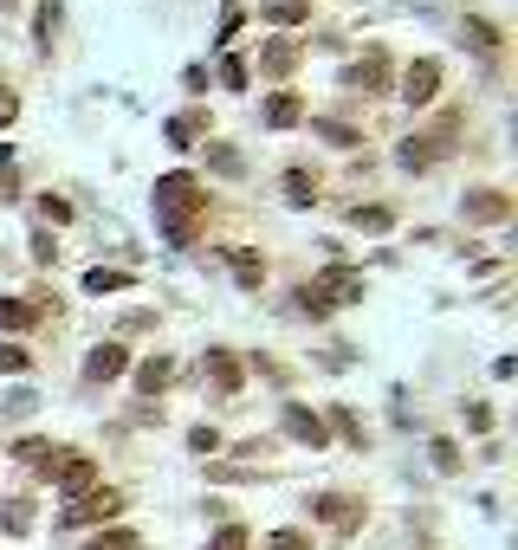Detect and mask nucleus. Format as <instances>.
I'll list each match as a JSON object with an SVG mask.
<instances>
[{
  "instance_id": "obj_33",
  "label": "nucleus",
  "mask_w": 518,
  "mask_h": 550,
  "mask_svg": "<svg viewBox=\"0 0 518 550\" xmlns=\"http://www.w3.org/2000/svg\"><path fill=\"white\" fill-rule=\"evenodd\" d=\"M266 550H311V538H305V531H272Z\"/></svg>"
},
{
  "instance_id": "obj_26",
  "label": "nucleus",
  "mask_w": 518,
  "mask_h": 550,
  "mask_svg": "<svg viewBox=\"0 0 518 550\" xmlns=\"http://www.w3.org/2000/svg\"><path fill=\"white\" fill-rule=\"evenodd\" d=\"M26 363H33V356H26L20 343H0V376H20Z\"/></svg>"
},
{
  "instance_id": "obj_23",
  "label": "nucleus",
  "mask_w": 518,
  "mask_h": 550,
  "mask_svg": "<svg viewBox=\"0 0 518 550\" xmlns=\"http://www.w3.org/2000/svg\"><path fill=\"white\" fill-rule=\"evenodd\" d=\"M124 285H130V272H104V266L85 272V292H124Z\"/></svg>"
},
{
  "instance_id": "obj_37",
  "label": "nucleus",
  "mask_w": 518,
  "mask_h": 550,
  "mask_svg": "<svg viewBox=\"0 0 518 550\" xmlns=\"http://www.w3.org/2000/svg\"><path fill=\"white\" fill-rule=\"evenodd\" d=\"M33 259H39V266H52V259H59V246H52V233H33Z\"/></svg>"
},
{
  "instance_id": "obj_27",
  "label": "nucleus",
  "mask_w": 518,
  "mask_h": 550,
  "mask_svg": "<svg viewBox=\"0 0 518 550\" xmlns=\"http://www.w3.org/2000/svg\"><path fill=\"white\" fill-rule=\"evenodd\" d=\"M253 538H247V531H240V525H221V531H214V544L208 550H247Z\"/></svg>"
},
{
  "instance_id": "obj_34",
  "label": "nucleus",
  "mask_w": 518,
  "mask_h": 550,
  "mask_svg": "<svg viewBox=\"0 0 518 550\" xmlns=\"http://www.w3.org/2000/svg\"><path fill=\"white\" fill-rule=\"evenodd\" d=\"M188 447H195V453H214V447H221V434L201 421V428H188Z\"/></svg>"
},
{
  "instance_id": "obj_21",
  "label": "nucleus",
  "mask_w": 518,
  "mask_h": 550,
  "mask_svg": "<svg viewBox=\"0 0 518 550\" xmlns=\"http://www.w3.org/2000/svg\"><path fill=\"white\" fill-rule=\"evenodd\" d=\"M350 227H363V233H383V227H389V208H383V201H370V208L357 201V208H350Z\"/></svg>"
},
{
  "instance_id": "obj_1",
  "label": "nucleus",
  "mask_w": 518,
  "mask_h": 550,
  "mask_svg": "<svg viewBox=\"0 0 518 550\" xmlns=\"http://www.w3.org/2000/svg\"><path fill=\"white\" fill-rule=\"evenodd\" d=\"M201 214H208V188L195 182V175H162L156 182V227H162V240L169 246H195V233H201Z\"/></svg>"
},
{
  "instance_id": "obj_5",
  "label": "nucleus",
  "mask_w": 518,
  "mask_h": 550,
  "mask_svg": "<svg viewBox=\"0 0 518 550\" xmlns=\"http://www.w3.org/2000/svg\"><path fill=\"white\" fill-rule=\"evenodd\" d=\"M52 479H59V486L78 499V492L98 486V460H91V453H72V447H65V453H59V466H52Z\"/></svg>"
},
{
  "instance_id": "obj_6",
  "label": "nucleus",
  "mask_w": 518,
  "mask_h": 550,
  "mask_svg": "<svg viewBox=\"0 0 518 550\" xmlns=\"http://www.w3.org/2000/svg\"><path fill=\"white\" fill-rule=\"evenodd\" d=\"M434 91H441V65H434V59H415V65L402 72V98L421 110V104H434Z\"/></svg>"
},
{
  "instance_id": "obj_32",
  "label": "nucleus",
  "mask_w": 518,
  "mask_h": 550,
  "mask_svg": "<svg viewBox=\"0 0 518 550\" xmlns=\"http://www.w3.org/2000/svg\"><path fill=\"white\" fill-rule=\"evenodd\" d=\"M331 421H337V434H344V440H350V447H363V421H357V415H350V408H337V415H331Z\"/></svg>"
},
{
  "instance_id": "obj_20",
  "label": "nucleus",
  "mask_w": 518,
  "mask_h": 550,
  "mask_svg": "<svg viewBox=\"0 0 518 550\" xmlns=\"http://www.w3.org/2000/svg\"><path fill=\"white\" fill-rule=\"evenodd\" d=\"M39 318V305H20V298H0V330H26Z\"/></svg>"
},
{
  "instance_id": "obj_13",
  "label": "nucleus",
  "mask_w": 518,
  "mask_h": 550,
  "mask_svg": "<svg viewBox=\"0 0 518 550\" xmlns=\"http://www.w3.org/2000/svg\"><path fill=\"white\" fill-rule=\"evenodd\" d=\"M59 453H65V447H52V440H33V434H26L20 447H13V460H20V466H33V473H46V479H52V466H59Z\"/></svg>"
},
{
  "instance_id": "obj_24",
  "label": "nucleus",
  "mask_w": 518,
  "mask_h": 550,
  "mask_svg": "<svg viewBox=\"0 0 518 550\" xmlns=\"http://www.w3.org/2000/svg\"><path fill=\"white\" fill-rule=\"evenodd\" d=\"M234 279H240V285H247V292H253V285H259V279H266V266H259V259L247 253V246H240V253H234Z\"/></svg>"
},
{
  "instance_id": "obj_22",
  "label": "nucleus",
  "mask_w": 518,
  "mask_h": 550,
  "mask_svg": "<svg viewBox=\"0 0 518 550\" xmlns=\"http://www.w3.org/2000/svg\"><path fill=\"white\" fill-rule=\"evenodd\" d=\"M311 130H318L324 143H337V149H357V143H363V136L350 130V123H331V117H318V123H311Z\"/></svg>"
},
{
  "instance_id": "obj_7",
  "label": "nucleus",
  "mask_w": 518,
  "mask_h": 550,
  "mask_svg": "<svg viewBox=\"0 0 518 550\" xmlns=\"http://www.w3.org/2000/svg\"><path fill=\"white\" fill-rule=\"evenodd\" d=\"M311 512L331 518L337 531H357V525H363V505L350 499V492H318V499H311Z\"/></svg>"
},
{
  "instance_id": "obj_4",
  "label": "nucleus",
  "mask_w": 518,
  "mask_h": 550,
  "mask_svg": "<svg viewBox=\"0 0 518 550\" xmlns=\"http://www.w3.org/2000/svg\"><path fill=\"white\" fill-rule=\"evenodd\" d=\"M285 434L298 440V447L324 453V440H331V428H324V415H311L305 402H285Z\"/></svg>"
},
{
  "instance_id": "obj_10",
  "label": "nucleus",
  "mask_w": 518,
  "mask_h": 550,
  "mask_svg": "<svg viewBox=\"0 0 518 550\" xmlns=\"http://www.w3.org/2000/svg\"><path fill=\"white\" fill-rule=\"evenodd\" d=\"M298 117H305V98H298V91H272V98L259 104V123H266V130H292Z\"/></svg>"
},
{
  "instance_id": "obj_38",
  "label": "nucleus",
  "mask_w": 518,
  "mask_h": 550,
  "mask_svg": "<svg viewBox=\"0 0 518 550\" xmlns=\"http://www.w3.org/2000/svg\"><path fill=\"white\" fill-rule=\"evenodd\" d=\"M467 428H473V434H486V428H493V408L473 402V408H467Z\"/></svg>"
},
{
  "instance_id": "obj_31",
  "label": "nucleus",
  "mask_w": 518,
  "mask_h": 550,
  "mask_svg": "<svg viewBox=\"0 0 518 550\" xmlns=\"http://www.w3.org/2000/svg\"><path fill=\"white\" fill-rule=\"evenodd\" d=\"M85 550H143V544H136V531H111V538H91Z\"/></svg>"
},
{
  "instance_id": "obj_28",
  "label": "nucleus",
  "mask_w": 518,
  "mask_h": 550,
  "mask_svg": "<svg viewBox=\"0 0 518 550\" xmlns=\"http://www.w3.org/2000/svg\"><path fill=\"white\" fill-rule=\"evenodd\" d=\"M221 85H227V91H247V65H240L234 52H227V59H221Z\"/></svg>"
},
{
  "instance_id": "obj_29",
  "label": "nucleus",
  "mask_w": 518,
  "mask_h": 550,
  "mask_svg": "<svg viewBox=\"0 0 518 550\" xmlns=\"http://www.w3.org/2000/svg\"><path fill=\"white\" fill-rule=\"evenodd\" d=\"M208 162H214V169H221V175H240V169H247V162H240V156H234V149H227V143H214V149H208Z\"/></svg>"
},
{
  "instance_id": "obj_25",
  "label": "nucleus",
  "mask_w": 518,
  "mask_h": 550,
  "mask_svg": "<svg viewBox=\"0 0 518 550\" xmlns=\"http://www.w3.org/2000/svg\"><path fill=\"white\" fill-rule=\"evenodd\" d=\"M467 39H473L480 52H493V46H499V26H493V20H467Z\"/></svg>"
},
{
  "instance_id": "obj_30",
  "label": "nucleus",
  "mask_w": 518,
  "mask_h": 550,
  "mask_svg": "<svg viewBox=\"0 0 518 550\" xmlns=\"http://www.w3.org/2000/svg\"><path fill=\"white\" fill-rule=\"evenodd\" d=\"M39 214H46L52 227H65V220H72V201H59V195H39Z\"/></svg>"
},
{
  "instance_id": "obj_14",
  "label": "nucleus",
  "mask_w": 518,
  "mask_h": 550,
  "mask_svg": "<svg viewBox=\"0 0 518 550\" xmlns=\"http://www.w3.org/2000/svg\"><path fill=\"white\" fill-rule=\"evenodd\" d=\"M208 382H214L221 395H240V382H247V376H240L234 350H208Z\"/></svg>"
},
{
  "instance_id": "obj_18",
  "label": "nucleus",
  "mask_w": 518,
  "mask_h": 550,
  "mask_svg": "<svg viewBox=\"0 0 518 550\" xmlns=\"http://www.w3.org/2000/svg\"><path fill=\"white\" fill-rule=\"evenodd\" d=\"M169 376H175V363H169V356H149V363L136 369V389H143V395H156Z\"/></svg>"
},
{
  "instance_id": "obj_11",
  "label": "nucleus",
  "mask_w": 518,
  "mask_h": 550,
  "mask_svg": "<svg viewBox=\"0 0 518 550\" xmlns=\"http://www.w3.org/2000/svg\"><path fill=\"white\" fill-rule=\"evenodd\" d=\"M460 214H467V220H480V227H493V220H506V214H512V201L499 195V188H473V195L460 201Z\"/></svg>"
},
{
  "instance_id": "obj_3",
  "label": "nucleus",
  "mask_w": 518,
  "mask_h": 550,
  "mask_svg": "<svg viewBox=\"0 0 518 550\" xmlns=\"http://www.w3.org/2000/svg\"><path fill=\"white\" fill-rule=\"evenodd\" d=\"M117 512H124V492H117V486H91V492H78V499L59 512V531H78V525H111Z\"/></svg>"
},
{
  "instance_id": "obj_36",
  "label": "nucleus",
  "mask_w": 518,
  "mask_h": 550,
  "mask_svg": "<svg viewBox=\"0 0 518 550\" xmlns=\"http://www.w3.org/2000/svg\"><path fill=\"white\" fill-rule=\"evenodd\" d=\"M33 26H39V39L52 46V26H59V0H46V7H39V20H33Z\"/></svg>"
},
{
  "instance_id": "obj_17",
  "label": "nucleus",
  "mask_w": 518,
  "mask_h": 550,
  "mask_svg": "<svg viewBox=\"0 0 518 550\" xmlns=\"http://www.w3.org/2000/svg\"><path fill=\"white\" fill-rule=\"evenodd\" d=\"M311 13V0H266V7H259V20H272V26H298Z\"/></svg>"
},
{
  "instance_id": "obj_8",
  "label": "nucleus",
  "mask_w": 518,
  "mask_h": 550,
  "mask_svg": "<svg viewBox=\"0 0 518 550\" xmlns=\"http://www.w3.org/2000/svg\"><path fill=\"white\" fill-rule=\"evenodd\" d=\"M383 85H389V59H383V52H370L363 65H350V72H344V91H357V98H376Z\"/></svg>"
},
{
  "instance_id": "obj_12",
  "label": "nucleus",
  "mask_w": 518,
  "mask_h": 550,
  "mask_svg": "<svg viewBox=\"0 0 518 550\" xmlns=\"http://www.w3.org/2000/svg\"><path fill=\"white\" fill-rule=\"evenodd\" d=\"M162 136H169L175 149H195L201 136H208V117H201V110H182V117H169V123H162Z\"/></svg>"
},
{
  "instance_id": "obj_15",
  "label": "nucleus",
  "mask_w": 518,
  "mask_h": 550,
  "mask_svg": "<svg viewBox=\"0 0 518 550\" xmlns=\"http://www.w3.org/2000/svg\"><path fill=\"white\" fill-rule=\"evenodd\" d=\"M298 52H305L298 39H272V46L259 52V72H266V78H285V72L298 65Z\"/></svg>"
},
{
  "instance_id": "obj_16",
  "label": "nucleus",
  "mask_w": 518,
  "mask_h": 550,
  "mask_svg": "<svg viewBox=\"0 0 518 550\" xmlns=\"http://www.w3.org/2000/svg\"><path fill=\"white\" fill-rule=\"evenodd\" d=\"M0 531H7V538H26V531H33V499H0Z\"/></svg>"
},
{
  "instance_id": "obj_39",
  "label": "nucleus",
  "mask_w": 518,
  "mask_h": 550,
  "mask_svg": "<svg viewBox=\"0 0 518 550\" xmlns=\"http://www.w3.org/2000/svg\"><path fill=\"white\" fill-rule=\"evenodd\" d=\"M13 117H20V98H13V91H0V130H7Z\"/></svg>"
},
{
  "instance_id": "obj_9",
  "label": "nucleus",
  "mask_w": 518,
  "mask_h": 550,
  "mask_svg": "<svg viewBox=\"0 0 518 550\" xmlns=\"http://www.w3.org/2000/svg\"><path fill=\"white\" fill-rule=\"evenodd\" d=\"M130 369V350L124 343H98V350L85 356V382H117Z\"/></svg>"
},
{
  "instance_id": "obj_2",
  "label": "nucleus",
  "mask_w": 518,
  "mask_h": 550,
  "mask_svg": "<svg viewBox=\"0 0 518 550\" xmlns=\"http://www.w3.org/2000/svg\"><path fill=\"white\" fill-rule=\"evenodd\" d=\"M363 298V272H350V266H331V272H318L311 285H298V311H331V305H357Z\"/></svg>"
},
{
  "instance_id": "obj_19",
  "label": "nucleus",
  "mask_w": 518,
  "mask_h": 550,
  "mask_svg": "<svg viewBox=\"0 0 518 550\" xmlns=\"http://www.w3.org/2000/svg\"><path fill=\"white\" fill-rule=\"evenodd\" d=\"M285 201H292V208H311V201H318V182H311L305 169H292L285 175Z\"/></svg>"
},
{
  "instance_id": "obj_35",
  "label": "nucleus",
  "mask_w": 518,
  "mask_h": 550,
  "mask_svg": "<svg viewBox=\"0 0 518 550\" xmlns=\"http://www.w3.org/2000/svg\"><path fill=\"white\" fill-rule=\"evenodd\" d=\"M434 466H441V473H454V466H460V453H454V440H434Z\"/></svg>"
}]
</instances>
